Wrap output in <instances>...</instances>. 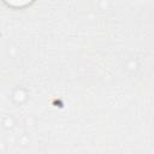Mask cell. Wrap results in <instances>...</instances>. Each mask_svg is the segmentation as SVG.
<instances>
[{
  "label": "cell",
  "instance_id": "1",
  "mask_svg": "<svg viewBox=\"0 0 154 154\" xmlns=\"http://www.w3.org/2000/svg\"><path fill=\"white\" fill-rule=\"evenodd\" d=\"M5 2L13 7H23L32 2V0H5Z\"/></svg>",
  "mask_w": 154,
  "mask_h": 154
}]
</instances>
